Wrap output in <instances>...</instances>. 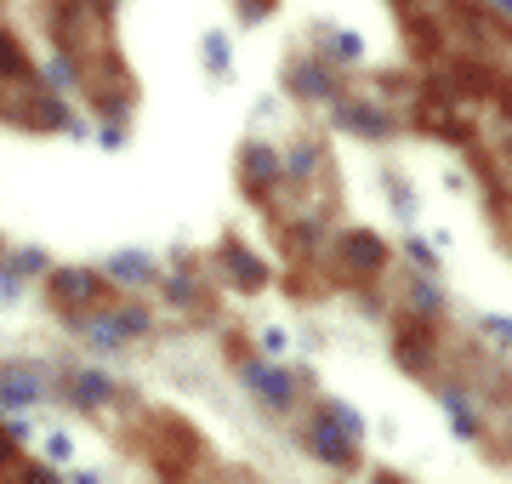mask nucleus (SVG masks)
Instances as JSON below:
<instances>
[{"label": "nucleus", "mask_w": 512, "mask_h": 484, "mask_svg": "<svg viewBox=\"0 0 512 484\" xmlns=\"http://www.w3.org/2000/svg\"><path fill=\"white\" fill-rule=\"evenodd\" d=\"M52 291H57V302H92V291H97V274H86V268H63V274H52Z\"/></svg>", "instance_id": "1a4fd4ad"}, {"label": "nucleus", "mask_w": 512, "mask_h": 484, "mask_svg": "<svg viewBox=\"0 0 512 484\" xmlns=\"http://www.w3.org/2000/svg\"><path fill=\"white\" fill-rule=\"evenodd\" d=\"M262 354H268V359L291 354V336H285V325H262Z\"/></svg>", "instance_id": "412c9836"}, {"label": "nucleus", "mask_w": 512, "mask_h": 484, "mask_svg": "<svg viewBox=\"0 0 512 484\" xmlns=\"http://www.w3.org/2000/svg\"><path fill=\"white\" fill-rule=\"evenodd\" d=\"M12 268H18V274H46V257H40V251H23Z\"/></svg>", "instance_id": "bb28decb"}, {"label": "nucleus", "mask_w": 512, "mask_h": 484, "mask_svg": "<svg viewBox=\"0 0 512 484\" xmlns=\"http://www.w3.org/2000/svg\"><path fill=\"white\" fill-rule=\"evenodd\" d=\"M313 166H319V149H313V143H296V149L285 154V171H291V177H308Z\"/></svg>", "instance_id": "aec40b11"}, {"label": "nucleus", "mask_w": 512, "mask_h": 484, "mask_svg": "<svg viewBox=\"0 0 512 484\" xmlns=\"http://www.w3.org/2000/svg\"><path fill=\"white\" fill-rule=\"evenodd\" d=\"M80 331H86V342H92V348H97V354H120V348H126V331H120V319H103V314H97V319H80Z\"/></svg>", "instance_id": "9d476101"}, {"label": "nucleus", "mask_w": 512, "mask_h": 484, "mask_svg": "<svg viewBox=\"0 0 512 484\" xmlns=\"http://www.w3.org/2000/svg\"><path fill=\"white\" fill-rule=\"evenodd\" d=\"M0 75H6V80H23V75H29V63H23V52H18V46H12L6 35H0Z\"/></svg>", "instance_id": "6ab92c4d"}, {"label": "nucleus", "mask_w": 512, "mask_h": 484, "mask_svg": "<svg viewBox=\"0 0 512 484\" xmlns=\"http://www.w3.org/2000/svg\"><path fill=\"white\" fill-rule=\"evenodd\" d=\"M291 92L302 97V103H330V97H336V80L325 75V63H296L291 69Z\"/></svg>", "instance_id": "20e7f679"}, {"label": "nucleus", "mask_w": 512, "mask_h": 484, "mask_svg": "<svg viewBox=\"0 0 512 484\" xmlns=\"http://www.w3.org/2000/svg\"><path fill=\"white\" fill-rule=\"evenodd\" d=\"M222 262L234 268V280L245 285V291H262V285H268V268L256 257H245V245H222Z\"/></svg>", "instance_id": "f8f14e48"}, {"label": "nucleus", "mask_w": 512, "mask_h": 484, "mask_svg": "<svg viewBox=\"0 0 512 484\" xmlns=\"http://www.w3.org/2000/svg\"><path fill=\"white\" fill-rule=\"evenodd\" d=\"M410 308H416V314H439L444 308V291L433 280H416L410 285Z\"/></svg>", "instance_id": "f3484780"}, {"label": "nucleus", "mask_w": 512, "mask_h": 484, "mask_svg": "<svg viewBox=\"0 0 512 484\" xmlns=\"http://www.w3.org/2000/svg\"><path fill=\"white\" fill-rule=\"evenodd\" d=\"M114 319H120V331H126V336H143V331H148V314H143V308H120Z\"/></svg>", "instance_id": "393cba45"}, {"label": "nucleus", "mask_w": 512, "mask_h": 484, "mask_svg": "<svg viewBox=\"0 0 512 484\" xmlns=\"http://www.w3.org/2000/svg\"><path fill=\"white\" fill-rule=\"evenodd\" d=\"M279 171H285V166H279L274 149H256V143L245 149V183H274Z\"/></svg>", "instance_id": "4468645a"}, {"label": "nucleus", "mask_w": 512, "mask_h": 484, "mask_svg": "<svg viewBox=\"0 0 512 484\" xmlns=\"http://www.w3.org/2000/svg\"><path fill=\"white\" fill-rule=\"evenodd\" d=\"M40 399H46V388H40L35 365H6L0 371V410H29Z\"/></svg>", "instance_id": "7ed1b4c3"}, {"label": "nucleus", "mask_w": 512, "mask_h": 484, "mask_svg": "<svg viewBox=\"0 0 512 484\" xmlns=\"http://www.w3.org/2000/svg\"><path fill=\"white\" fill-rule=\"evenodd\" d=\"M319 35L330 40V57H336V63H359V57H365V40L348 35V29H330V23H319Z\"/></svg>", "instance_id": "2eb2a0df"}, {"label": "nucleus", "mask_w": 512, "mask_h": 484, "mask_svg": "<svg viewBox=\"0 0 512 484\" xmlns=\"http://www.w3.org/2000/svg\"><path fill=\"white\" fill-rule=\"evenodd\" d=\"M69 63H63V57H57V63H46V86H57V92H63V86H69Z\"/></svg>", "instance_id": "a878e982"}, {"label": "nucleus", "mask_w": 512, "mask_h": 484, "mask_svg": "<svg viewBox=\"0 0 512 484\" xmlns=\"http://www.w3.org/2000/svg\"><path fill=\"white\" fill-rule=\"evenodd\" d=\"M6 302H12V297H0V308H6Z\"/></svg>", "instance_id": "c756f323"}, {"label": "nucleus", "mask_w": 512, "mask_h": 484, "mask_svg": "<svg viewBox=\"0 0 512 484\" xmlns=\"http://www.w3.org/2000/svg\"><path fill=\"white\" fill-rule=\"evenodd\" d=\"M387 200H393V211H399L404 223H416V194H410V183H399V177H387Z\"/></svg>", "instance_id": "a211bd4d"}, {"label": "nucleus", "mask_w": 512, "mask_h": 484, "mask_svg": "<svg viewBox=\"0 0 512 484\" xmlns=\"http://www.w3.org/2000/svg\"><path fill=\"white\" fill-rule=\"evenodd\" d=\"M165 291H171L177 302H188V291H194V285H188V274H177V280H165Z\"/></svg>", "instance_id": "cd10ccee"}, {"label": "nucleus", "mask_w": 512, "mask_h": 484, "mask_svg": "<svg viewBox=\"0 0 512 484\" xmlns=\"http://www.w3.org/2000/svg\"><path fill=\"white\" fill-rule=\"evenodd\" d=\"M336 126L359 131V137H387V131H393V120H387L382 109H370V103H342V109H336Z\"/></svg>", "instance_id": "39448f33"}, {"label": "nucleus", "mask_w": 512, "mask_h": 484, "mask_svg": "<svg viewBox=\"0 0 512 484\" xmlns=\"http://www.w3.org/2000/svg\"><path fill=\"white\" fill-rule=\"evenodd\" d=\"M478 331L495 336L501 348H512V319H507V314H484V319H478Z\"/></svg>", "instance_id": "5701e85b"}, {"label": "nucleus", "mask_w": 512, "mask_h": 484, "mask_svg": "<svg viewBox=\"0 0 512 484\" xmlns=\"http://www.w3.org/2000/svg\"><path fill=\"white\" fill-rule=\"evenodd\" d=\"M69 456H74V439L63 428H52L46 433V462H69Z\"/></svg>", "instance_id": "b1692460"}, {"label": "nucleus", "mask_w": 512, "mask_h": 484, "mask_svg": "<svg viewBox=\"0 0 512 484\" xmlns=\"http://www.w3.org/2000/svg\"><path fill=\"white\" fill-rule=\"evenodd\" d=\"M200 52H205V69H211L217 80H234V46H228V35L211 29V35L200 40Z\"/></svg>", "instance_id": "ddd939ff"}, {"label": "nucleus", "mask_w": 512, "mask_h": 484, "mask_svg": "<svg viewBox=\"0 0 512 484\" xmlns=\"http://www.w3.org/2000/svg\"><path fill=\"white\" fill-rule=\"evenodd\" d=\"M342 257H348L353 268H365V274H370V268H382L387 251H382V240H376V234H365V228H359V234H342Z\"/></svg>", "instance_id": "6e6552de"}, {"label": "nucleus", "mask_w": 512, "mask_h": 484, "mask_svg": "<svg viewBox=\"0 0 512 484\" xmlns=\"http://www.w3.org/2000/svg\"><path fill=\"white\" fill-rule=\"evenodd\" d=\"M245 388H251L268 410H291L296 405V382L279 371V365H262V359H256V365H245Z\"/></svg>", "instance_id": "f03ea898"}, {"label": "nucleus", "mask_w": 512, "mask_h": 484, "mask_svg": "<svg viewBox=\"0 0 512 484\" xmlns=\"http://www.w3.org/2000/svg\"><path fill=\"white\" fill-rule=\"evenodd\" d=\"M69 399L80 410H97V405H109V399H114V382L103 371H74L69 376Z\"/></svg>", "instance_id": "423d86ee"}, {"label": "nucleus", "mask_w": 512, "mask_h": 484, "mask_svg": "<svg viewBox=\"0 0 512 484\" xmlns=\"http://www.w3.org/2000/svg\"><path fill=\"white\" fill-rule=\"evenodd\" d=\"M439 410H450L461 445H473V439H478V416H473V405H467V393H461V388H439Z\"/></svg>", "instance_id": "0eeeda50"}, {"label": "nucleus", "mask_w": 512, "mask_h": 484, "mask_svg": "<svg viewBox=\"0 0 512 484\" xmlns=\"http://www.w3.org/2000/svg\"><path fill=\"white\" fill-rule=\"evenodd\" d=\"M325 416H330V422H336V428H342V433H348L353 445L365 439V416H359V410H353L348 399H325Z\"/></svg>", "instance_id": "dca6fc26"}, {"label": "nucleus", "mask_w": 512, "mask_h": 484, "mask_svg": "<svg viewBox=\"0 0 512 484\" xmlns=\"http://www.w3.org/2000/svg\"><path fill=\"white\" fill-rule=\"evenodd\" d=\"M109 280L114 285H148L154 280V262L143 251H120V257H109Z\"/></svg>", "instance_id": "9b49d317"}, {"label": "nucleus", "mask_w": 512, "mask_h": 484, "mask_svg": "<svg viewBox=\"0 0 512 484\" xmlns=\"http://www.w3.org/2000/svg\"><path fill=\"white\" fill-rule=\"evenodd\" d=\"M501 12H512V0H501Z\"/></svg>", "instance_id": "c85d7f7f"}, {"label": "nucleus", "mask_w": 512, "mask_h": 484, "mask_svg": "<svg viewBox=\"0 0 512 484\" xmlns=\"http://www.w3.org/2000/svg\"><path fill=\"white\" fill-rule=\"evenodd\" d=\"M308 450L319 456V462H330V467H353V462H359V445H353L348 433L330 422L325 410H319V416L308 422Z\"/></svg>", "instance_id": "f257e3e1"}, {"label": "nucleus", "mask_w": 512, "mask_h": 484, "mask_svg": "<svg viewBox=\"0 0 512 484\" xmlns=\"http://www.w3.org/2000/svg\"><path fill=\"white\" fill-rule=\"evenodd\" d=\"M404 257L416 262V268H427V274L439 268V251H433V240H404Z\"/></svg>", "instance_id": "4be33fe9"}]
</instances>
